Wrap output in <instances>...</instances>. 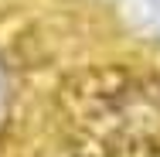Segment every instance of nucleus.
I'll return each instance as SVG.
<instances>
[{
    "mask_svg": "<svg viewBox=\"0 0 160 157\" xmlns=\"http://www.w3.org/2000/svg\"><path fill=\"white\" fill-rule=\"evenodd\" d=\"M143 120H157V109L136 82L116 86V75H102L99 86L75 92V123H82L109 157L119 150H143Z\"/></svg>",
    "mask_w": 160,
    "mask_h": 157,
    "instance_id": "1",
    "label": "nucleus"
}]
</instances>
